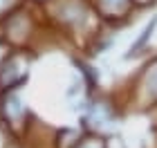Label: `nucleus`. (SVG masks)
Instances as JSON below:
<instances>
[{"label":"nucleus","instance_id":"nucleus-3","mask_svg":"<svg viewBox=\"0 0 157 148\" xmlns=\"http://www.w3.org/2000/svg\"><path fill=\"white\" fill-rule=\"evenodd\" d=\"M34 32V20L27 11H11L5 18V38H9L11 43L23 45Z\"/></svg>","mask_w":157,"mask_h":148},{"label":"nucleus","instance_id":"nucleus-8","mask_svg":"<svg viewBox=\"0 0 157 148\" xmlns=\"http://www.w3.org/2000/svg\"><path fill=\"white\" fill-rule=\"evenodd\" d=\"M135 2H137V0H135Z\"/></svg>","mask_w":157,"mask_h":148},{"label":"nucleus","instance_id":"nucleus-5","mask_svg":"<svg viewBox=\"0 0 157 148\" xmlns=\"http://www.w3.org/2000/svg\"><path fill=\"white\" fill-rule=\"evenodd\" d=\"M155 27H157V16H155V18L151 20V23H148V25L144 27V32H141V36H139L137 40H135L132 45H130V49H128V52H130V54H128V56H132V54H139L141 49L146 47V43H148V40H151L153 32H155Z\"/></svg>","mask_w":157,"mask_h":148},{"label":"nucleus","instance_id":"nucleus-1","mask_svg":"<svg viewBox=\"0 0 157 148\" xmlns=\"http://www.w3.org/2000/svg\"><path fill=\"white\" fill-rule=\"evenodd\" d=\"M20 52H23V49H13L2 61V65H0V85H2V90H13L25 79L27 63H25V56Z\"/></svg>","mask_w":157,"mask_h":148},{"label":"nucleus","instance_id":"nucleus-7","mask_svg":"<svg viewBox=\"0 0 157 148\" xmlns=\"http://www.w3.org/2000/svg\"><path fill=\"white\" fill-rule=\"evenodd\" d=\"M36 2H45V0H36Z\"/></svg>","mask_w":157,"mask_h":148},{"label":"nucleus","instance_id":"nucleus-6","mask_svg":"<svg viewBox=\"0 0 157 148\" xmlns=\"http://www.w3.org/2000/svg\"><path fill=\"white\" fill-rule=\"evenodd\" d=\"M16 5H18V0H0V18H7L16 9Z\"/></svg>","mask_w":157,"mask_h":148},{"label":"nucleus","instance_id":"nucleus-4","mask_svg":"<svg viewBox=\"0 0 157 148\" xmlns=\"http://www.w3.org/2000/svg\"><path fill=\"white\" fill-rule=\"evenodd\" d=\"M135 7V0H94V11L105 20H119L126 18Z\"/></svg>","mask_w":157,"mask_h":148},{"label":"nucleus","instance_id":"nucleus-2","mask_svg":"<svg viewBox=\"0 0 157 148\" xmlns=\"http://www.w3.org/2000/svg\"><path fill=\"white\" fill-rule=\"evenodd\" d=\"M59 7V23L63 27H81L90 18V7L85 0H54Z\"/></svg>","mask_w":157,"mask_h":148}]
</instances>
